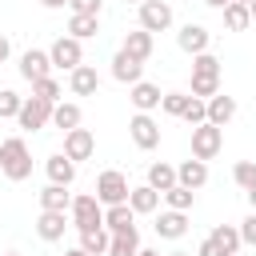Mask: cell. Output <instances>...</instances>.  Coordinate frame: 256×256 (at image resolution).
Returning a JSON list of instances; mask_svg holds the SVG:
<instances>
[{"mask_svg":"<svg viewBox=\"0 0 256 256\" xmlns=\"http://www.w3.org/2000/svg\"><path fill=\"white\" fill-rule=\"evenodd\" d=\"M128 136H132V144H136V148L152 152V148L160 144V124H156L148 112H136V116L128 120Z\"/></svg>","mask_w":256,"mask_h":256,"instance_id":"obj_7","label":"cell"},{"mask_svg":"<svg viewBox=\"0 0 256 256\" xmlns=\"http://www.w3.org/2000/svg\"><path fill=\"white\" fill-rule=\"evenodd\" d=\"M244 196H248V204H252V212H256V184H252V188H244Z\"/></svg>","mask_w":256,"mask_h":256,"instance_id":"obj_43","label":"cell"},{"mask_svg":"<svg viewBox=\"0 0 256 256\" xmlns=\"http://www.w3.org/2000/svg\"><path fill=\"white\" fill-rule=\"evenodd\" d=\"M192 76H220V60H216L212 52L192 56Z\"/></svg>","mask_w":256,"mask_h":256,"instance_id":"obj_33","label":"cell"},{"mask_svg":"<svg viewBox=\"0 0 256 256\" xmlns=\"http://www.w3.org/2000/svg\"><path fill=\"white\" fill-rule=\"evenodd\" d=\"M248 12H252V24H256V0H252V4H248Z\"/></svg>","mask_w":256,"mask_h":256,"instance_id":"obj_48","label":"cell"},{"mask_svg":"<svg viewBox=\"0 0 256 256\" xmlns=\"http://www.w3.org/2000/svg\"><path fill=\"white\" fill-rule=\"evenodd\" d=\"M136 252H140V232H136V228L108 240V256H136Z\"/></svg>","mask_w":256,"mask_h":256,"instance_id":"obj_29","label":"cell"},{"mask_svg":"<svg viewBox=\"0 0 256 256\" xmlns=\"http://www.w3.org/2000/svg\"><path fill=\"white\" fill-rule=\"evenodd\" d=\"M176 184L188 188V192L204 188V184H208V164H204V160H180V164H176Z\"/></svg>","mask_w":256,"mask_h":256,"instance_id":"obj_12","label":"cell"},{"mask_svg":"<svg viewBox=\"0 0 256 256\" xmlns=\"http://www.w3.org/2000/svg\"><path fill=\"white\" fill-rule=\"evenodd\" d=\"M92 152H96V136H92L88 128H72V132H64V156H68L72 164L88 160Z\"/></svg>","mask_w":256,"mask_h":256,"instance_id":"obj_10","label":"cell"},{"mask_svg":"<svg viewBox=\"0 0 256 256\" xmlns=\"http://www.w3.org/2000/svg\"><path fill=\"white\" fill-rule=\"evenodd\" d=\"M112 80H120V84H128V88H132V84H140V80H144V64H140V60H132L128 52H116V56H112Z\"/></svg>","mask_w":256,"mask_h":256,"instance_id":"obj_13","label":"cell"},{"mask_svg":"<svg viewBox=\"0 0 256 256\" xmlns=\"http://www.w3.org/2000/svg\"><path fill=\"white\" fill-rule=\"evenodd\" d=\"M44 172H48V184H60V188H68V184L76 180V164H72L64 152L48 156V160H44Z\"/></svg>","mask_w":256,"mask_h":256,"instance_id":"obj_17","label":"cell"},{"mask_svg":"<svg viewBox=\"0 0 256 256\" xmlns=\"http://www.w3.org/2000/svg\"><path fill=\"white\" fill-rule=\"evenodd\" d=\"M140 28L144 32H168L172 28V4L168 0H144L140 4Z\"/></svg>","mask_w":256,"mask_h":256,"instance_id":"obj_6","label":"cell"},{"mask_svg":"<svg viewBox=\"0 0 256 256\" xmlns=\"http://www.w3.org/2000/svg\"><path fill=\"white\" fill-rule=\"evenodd\" d=\"M96 32H100V16H76V12L68 16V36H72V40L84 44V40H92Z\"/></svg>","mask_w":256,"mask_h":256,"instance_id":"obj_27","label":"cell"},{"mask_svg":"<svg viewBox=\"0 0 256 256\" xmlns=\"http://www.w3.org/2000/svg\"><path fill=\"white\" fill-rule=\"evenodd\" d=\"M52 124H56L60 132H72V128H80V104H72V100H60V104H52Z\"/></svg>","mask_w":256,"mask_h":256,"instance_id":"obj_25","label":"cell"},{"mask_svg":"<svg viewBox=\"0 0 256 256\" xmlns=\"http://www.w3.org/2000/svg\"><path fill=\"white\" fill-rule=\"evenodd\" d=\"M220 92V76H192V84H188V96H196V100H212Z\"/></svg>","mask_w":256,"mask_h":256,"instance_id":"obj_31","label":"cell"},{"mask_svg":"<svg viewBox=\"0 0 256 256\" xmlns=\"http://www.w3.org/2000/svg\"><path fill=\"white\" fill-rule=\"evenodd\" d=\"M160 200H164L172 212H188V208H192V200H196V192H188V188H180V184H176V188H168Z\"/></svg>","mask_w":256,"mask_h":256,"instance_id":"obj_32","label":"cell"},{"mask_svg":"<svg viewBox=\"0 0 256 256\" xmlns=\"http://www.w3.org/2000/svg\"><path fill=\"white\" fill-rule=\"evenodd\" d=\"M40 4H44V8H64L68 0H40Z\"/></svg>","mask_w":256,"mask_h":256,"instance_id":"obj_44","label":"cell"},{"mask_svg":"<svg viewBox=\"0 0 256 256\" xmlns=\"http://www.w3.org/2000/svg\"><path fill=\"white\" fill-rule=\"evenodd\" d=\"M176 44H180V52H188V56H200V52H208V44H212V32L204 28V24H184L180 32H176Z\"/></svg>","mask_w":256,"mask_h":256,"instance_id":"obj_9","label":"cell"},{"mask_svg":"<svg viewBox=\"0 0 256 256\" xmlns=\"http://www.w3.org/2000/svg\"><path fill=\"white\" fill-rule=\"evenodd\" d=\"M20 104H24V96H16L12 88H0V120H16Z\"/></svg>","mask_w":256,"mask_h":256,"instance_id":"obj_35","label":"cell"},{"mask_svg":"<svg viewBox=\"0 0 256 256\" xmlns=\"http://www.w3.org/2000/svg\"><path fill=\"white\" fill-rule=\"evenodd\" d=\"M232 180H236L240 188H252V184H256V160H240V164L232 168Z\"/></svg>","mask_w":256,"mask_h":256,"instance_id":"obj_38","label":"cell"},{"mask_svg":"<svg viewBox=\"0 0 256 256\" xmlns=\"http://www.w3.org/2000/svg\"><path fill=\"white\" fill-rule=\"evenodd\" d=\"M204 4H208V8H228L232 0H204Z\"/></svg>","mask_w":256,"mask_h":256,"instance_id":"obj_45","label":"cell"},{"mask_svg":"<svg viewBox=\"0 0 256 256\" xmlns=\"http://www.w3.org/2000/svg\"><path fill=\"white\" fill-rule=\"evenodd\" d=\"M128 100H132V108H136V112H152V108H160L164 92H160L156 84L140 80V84H132V88H128Z\"/></svg>","mask_w":256,"mask_h":256,"instance_id":"obj_16","label":"cell"},{"mask_svg":"<svg viewBox=\"0 0 256 256\" xmlns=\"http://www.w3.org/2000/svg\"><path fill=\"white\" fill-rule=\"evenodd\" d=\"M224 12V24H228V32H244L248 24H252V12H248V4H228V8H220Z\"/></svg>","mask_w":256,"mask_h":256,"instance_id":"obj_30","label":"cell"},{"mask_svg":"<svg viewBox=\"0 0 256 256\" xmlns=\"http://www.w3.org/2000/svg\"><path fill=\"white\" fill-rule=\"evenodd\" d=\"M64 256H88V252H84V248H80V244H76V248H68V252H64Z\"/></svg>","mask_w":256,"mask_h":256,"instance_id":"obj_46","label":"cell"},{"mask_svg":"<svg viewBox=\"0 0 256 256\" xmlns=\"http://www.w3.org/2000/svg\"><path fill=\"white\" fill-rule=\"evenodd\" d=\"M184 232H188V212H172L168 208V212L156 216V236L160 240H180Z\"/></svg>","mask_w":256,"mask_h":256,"instance_id":"obj_18","label":"cell"},{"mask_svg":"<svg viewBox=\"0 0 256 256\" xmlns=\"http://www.w3.org/2000/svg\"><path fill=\"white\" fill-rule=\"evenodd\" d=\"M136 256H160V252H156V248H140Z\"/></svg>","mask_w":256,"mask_h":256,"instance_id":"obj_47","label":"cell"},{"mask_svg":"<svg viewBox=\"0 0 256 256\" xmlns=\"http://www.w3.org/2000/svg\"><path fill=\"white\" fill-rule=\"evenodd\" d=\"M72 220H68V212H40L36 216V236L40 240H48V244H56L60 236H64V228H68Z\"/></svg>","mask_w":256,"mask_h":256,"instance_id":"obj_14","label":"cell"},{"mask_svg":"<svg viewBox=\"0 0 256 256\" xmlns=\"http://www.w3.org/2000/svg\"><path fill=\"white\" fill-rule=\"evenodd\" d=\"M196 256H224V252H220V248H216L212 240H200V248H196Z\"/></svg>","mask_w":256,"mask_h":256,"instance_id":"obj_41","label":"cell"},{"mask_svg":"<svg viewBox=\"0 0 256 256\" xmlns=\"http://www.w3.org/2000/svg\"><path fill=\"white\" fill-rule=\"evenodd\" d=\"M0 172H4L12 184H20V180L32 176V152H28V144H24L20 136L0 140Z\"/></svg>","mask_w":256,"mask_h":256,"instance_id":"obj_1","label":"cell"},{"mask_svg":"<svg viewBox=\"0 0 256 256\" xmlns=\"http://www.w3.org/2000/svg\"><path fill=\"white\" fill-rule=\"evenodd\" d=\"M120 52H128L132 60H140V64H144V60L152 56V32H144V28L128 32V36H124V48H120Z\"/></svg>","mask_w":256,"mask_h":256,"instance_id":"obj_22","label":"cell"},{"mask_svg":"<svg viewBox=\"0 0 256 256\" xmlns=\"http://www.w3.org/2000/svg\"><path fill=\"white\" fill-rule=\"evenodd\" d=\"M68 204H72L68 188H60V184H44L40 188V212H68Z\"/></svg>","mask_w":256,"mask_h":256,"instance_id":"obj_24","label":"cell"},{"mask_svg":"<svg viewBox=\"0 0 256 256\" xmlns=\"http://www.w3.org/2000/svg\"><path fill=\"white\" fill-rule=\"evenodd\" d=\"M12 56V44H8V36H0V64Z\"/></svg>","mask_w":256,"mask_h":256,"instance_id":"obj_42","label":"cell"},{"mask_svg":"<svg viewBox=\"0 0 256 256\" xmlns=\"http://www.w3.org/2000/svg\"><path fill=\"white\" fill-rule=\"evenodd\" d=\"M4 256H20V252H4Z\"/></svg>","mask_w":256,"mask_h":256,"instance_id":"obj_52","label":"cell"},{"mask_svg":"<svg viewBox=\"0 0 256 256\" xmlns=\"http://www.w3.org/2000/svg\"><path fill=\"white\" fill-rule=\"evenodd\" d=\"M68 220H72L76 232L104 228V208H100V200H96L92 192H80V196H72V204H68Z\"/></svg>","mask_w":256,"mask_h":256,"instance_id":"obj_2","label":"cell"},{"mask_svg":"<svg viewBox=\"0 0 256 256\" xmlns=\"http://www.w3.org/2000/svg\"><path fill=\"white\" fill-rule=\"evenodd\" d=\"M68 8H72L76 16H100L104 0H68Z\"/></svg>","mask_w":256,"mask_h":256,"instance_id":"obj_39","label":"cell"},{"mask_svg":"<svg viewBox=\"0 0 256 256\" xmlns=\"http://www.w3.org/2000/svg\"><path fill=\"white\" fill-rule=\"evenodd\" d=\"M168 256H188V252H168Z\"/></svg>","mask_w":256,"mask_h":256,"instance_id":"obj_49","label":"cell"},{"mask_svg":"<svg viewBox=\"0 0 256 256\" xmlns=\"http://www.w3.org/2000/svg\"><path fill=\"white\" fill-rule=\"evenodd\" d=\"M160 108H164L168 116H184V108H188V92H164Z\"/></svg>","mask_w":256,"mask_h":256,"instance_id":"obj_37","label":"cell"},{"mask_svg":"<svg viewBox=\"0 0 256 256\" xmlns=\"http://www.w3.org/2000/svg\"><path fill=\"white\" fill-rule=\"evenodd\" d=\"M20 76H24L28 84L52 76V60H48V52H44V48H28V52L20 56Z\"/></svg>","mask_w":256,"mask_h":256,"instance_id":"obj_11","label":"cell"},{"mask_svg":"<svg viewBox=\"0 0 256 256\" xmlns=\"http://www.w3.org/2000/svg\"><path fill=\"white\" fill-rule=\"evenodd\" d=\"M16 124H20L24 132H40V128H48V124H52V104L40 100V96H28V100L20 104V112H16Z\"/></svg>","mask_w":256,"mask_h":256,"instance_id":"obj_5","label":"cell"},{"mask_svg":"<svg viewBox=\"0 0 256 256\" xmlns=\"http://www.w3.org/2000/svg\"><path fill=\"white\" fill-rule=\"evenodd\" d=\"M236 4H252V0H236Z\"/></svg>","mask_w":256,"mask_h":256,"instance_id":"obj_51","label":"cell"},{"mask_svg":"<svg viewBox=\"0 0 256 256\" xmlns=\"http://www.w3.org/2000/svg\"><path fill=\"white\" fill-rule=\"evenodd\" d=\"M148 188H156L160 196H164L168 188H176V164H168V160H156V164L148 168Z\"/></svg>","mask_w":256,"mask_h":256,"instance_id":"obj_23","label":"cell"},{"mask_svg":"<svg viewBox=\"0 0 256 256\" xmlns=\"http://www.w3.org/2000/svg\"><path fill=\"white\" fill-rule=\"evenodd\" d=\"M204 108H208V124H216V128H224L232 116H236V100L232 96H212V100H204Z\"/></svg>","mask_w":256,"mask_h":256,"instance_id":"obj_21","label":"cell"},{"mask_svg":"<svg viewBox=\"0 0 256 256\" xmlns=\"http://www.w3.org/2000/svg\"><path fill=\"white\" fill-rule=\"evenodd\" d=\"M124 4H144V0H124Z\"/></svg>","mask_w":256,"mask_h":256,"instance_id":"obj_50","label":"cell"},{"mask_svg":"<svg viewBox=\"0 0 256 256\" xmlns=\"http://www.w3.org/2000/svg\"><path fill=\"white\" fill-rule=\"evenodd\" d=\"M220 148H224V128H216V124H196L192 128V160H216L220 156Z\"/></svg>","mask_w":256,"mask_h":256,"instance_id":"obj_4","label":"cell"},{"mask_svg":"<svg viewBox=\"0 0 256 256\" xmlns=\"http://www.w3.org/2000/svg\"><path fill=\"white\" fill-rule=\"evenodd\" d=\"M104 228H108L112 236L132 232V228H136V212H132L128 204H112V208H104Z\"/></svg>","mask_w":256,"mask_h":256,"instance_id":"obj_20","label":"cell"},{"mask_svg":"<svg viewBox=\"0 0 256 256\" xmlns=\"http://www.w3.org/2000/svg\"><path fill=\"white\" fill-rule=\"evenodd\" d=\"M188 128H196V124H208V108H204V100H196V96H188V108H184V116H180Z\"/></svg>","mask_w":256,"mask_h":256,"instance_id":"obj_34","label":"cell"},{"mask_svg":"<svg viewBox=\"0 0 256 256\" xmlns=\"http://www.w3.org/2000/svg\"><path fill=\"white\" fill-rule=\"evenodd\" d=\"M128 208H132L136 216H152V212L160 208V192H156V188H148V184L128 188Z\"/></svg>","mask_w":256,"mask_h":256,"instance_id":"obj_19","label":"cell"},{"mask_svg":"<svg viewBox=\"0 0 256 256\" xmlns=\"http://www.w3.org/2000/svg\"><path fill=\"white\" fill-rule=\"evenodd\" d=\"M32 96H40V100H48V104H60V84H56L52 76H44V80L32 84Z\"/></svg>","mask_w":256,"mask_h":256,"instance_id":"obj_36","label":"cell"},{"mask_svg":"<svg viewBox=\"0 0 256 256\" xmlns=\"http://www.w3.org/2000/svg\"><path fill=\"white\" fill-rule=\"evenodd\" d=\"M48 60H52V68H80L84 64V48H80V40H72V36H60L52 48H48Z\"/></svg>","mask_w":256,"mask_h":256,"instance_id":"obj_8","label":"cell"},{"mask_svg":"<svg viewBox=\"0 0 256 256\" xmlns=\"http://www.w3.org/2000/svg\"><path fill=\"white\" fill-rule=\"evenodd\" d=\"M208 240H212L224 256H236V252H240V228H232V224H216Z\"/></svg>","mask_w":256,"mask_h":256,"instance_id":"obj_26","label":"cell"},{"mask_svg":"<svg viewBox=\"0 0 256 256\" xmlns=\"http://www.w3.org/2000/svg\"><path fill=\"white\" fill-rule=\"evenodd\" d=\"M128 176L124 172H116V168H108V172H100L96 176V200H100V208H112V204H128Z\"/></svg>","mask_w":256,"mask_h":256,"instance_id":"obj_3","label":"cell"},{"mask_svg":"<svg viewBox=\"0 0 256 256\" xmlns=\"http://www.w3.org/2000/svg\"><path fill=\"white\" fill-rule=\"evenodd\" d=\"M68 88H72V96H96V88H100L96 68H92V64L72 68V72H68Z\"/></svg>","mask_w":256,"mask_h":256,"instance_id":"obj_15","label":"cell"},{"mask_svg":"<svg viewBox=\"0 0 256 256\" xmlns=\"http://www.w3.org/2000/svg\"><path fill=\"white\" fill-rule=\"evenodd\" d=\"M108 240H112L108 228H88V232H80V248H84L88 256H108Z\"/></svg>","mask_w":256,"mask_h":256,"instance_id":"obj_28","label":"cell"},{"mask_svg":"<svg viewBox=\"0 0 256 256\" xmlns=\"http://www.w3.org/2000/svg\"><path fill=\"white\" fill-rule=\"evenodd\" d=\"M240 244H252V248H256V212H248V216L240 220Z\"/></svg>","mask_w":256,"mask_h":256,"instance_id":"obj_40","label":"cell"}]
</instances>
